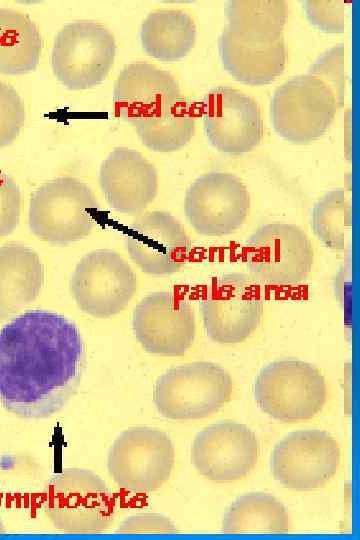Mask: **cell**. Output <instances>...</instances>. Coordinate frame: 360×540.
Masks as SVG:
<instances>
[{"mask_svg":"<svg viewBox=\"0 0 360 540\" xmlns=\"http://www.w3.org/2000/svg\"><path fill=\"white\" fill-rule=\"evenodd\" d=\"M84 345L63 315L27 311L0 330V401L23 418L58 412L79 384Z\"/></svg>","mask_w":360,"mask_h":540,"instance_id":"obj_1","label":"cell"},{"mask_svg":"<svg viewBox=\"0 0 360 540\" xmlns=\"http://www.w3.org/2000/svg\"><path fill=\"white\" fill-rule=\"evenodd\" d=\"M44 494V511L53 526L62 532L102 533L113 521L112 492L90 470L71 467L53 474Z\"/></svg>","mask_w":360,"mask_h":540,"instance_id":"obj_2","label":"cell"},{"mask_svg":"<svg viewBox=\"0 0 360 540\" xmlns=\"http://www.w3.org/2000/svg\"><path fill=\"white\" fill-rule=\"evenodd\" d=\"M99 204L90 187L74 177H59L40 186L28 211L31 232L39 239L66 245L90 234Z\"/></svg>","mask_w":360,"mask_h":540,"instance_id":"obj_3","label":"cell"},{"mask_svg":"<svg viewBox=\"0 0 360 540\" xmlns=\"http://www.w3.org/2000/svg\"><path fill=\"white\" fill-rule=\"evenodd\" d=\"M314 249L307 234L290 223H268L257 228L245 243L249 276L267 287H294L310 274Z\"/></svg>","mask_w":360,"mask_h":540,"instance_id":"obj_4","label":"cell"},{"mask_svg":"<svg viewBox=\"0 0 360 540\" xmlns=\"http://www.w3.org/2000/svg\"><path fill=\"white\" fill-rule=\"evenodd\" d=\"M230 374L213 362L197 361L170 368L156 381L153 400L158 412L173 420L205 418L230 398Z\"/></svg>","mask_w":360,"mask_h":540,"instance_id":"obj_5","label":"cell"},{"mask_svg":"<svg viewBox=\"0 0 360 540\" xmlns=\"http://www.w3.org/2000/svg\"><path fill=\"white\" fill-rule=\"evenodd\" d=\"M253 394L259 408L288 423L315 416L326 400V383L312 364L297 359L269 363L258 373Z\"/></svg>","mask_w":360,"mask_h":540,"instance_id":"obj_6","label":"cell"},{"mask_svg":"<svg viewBox=\"0 0 360 540\" xmlns=\"http://www.w3.org/2000/svg\"><path fill=\"white\" fill-rule=\"evenodd\" d=\"M174 445L162 430L136 426L123 431L107 456V469L114 482L133 494L160 488L170 477Z\"/></svg>","mask_w":360,"mask_h":540,"instance_id":"obj_7","label":"cell"},{"mask_svg":"<svg viewBox=\"0 0 360 540\" xmlns=\"http://www.w3.org/2000/svg\"><path fill=\"white\" fill-rule=\"evenodd\" d=\"M116 43L112 33L94 21H74L56 35L51 67L70 90H85L104 81L113 66Z\"/></svg>","mask_w":360,"mask_h":540,"instance_id":"obj_8","label":"cell"},{"mask_svg":"<svg viewBox=\"0 0 360 540\" xmlns=\"http://www.w3.org/2000/svg\"><path fill=\"white\" fill-rule=\"evenodd\" d=\"M260 285L239 272L215 277L200 302L207 336L219 344H236L258 327L263 313Z\"/></svg>","mask_w":360,"mask_h":540,"instance_id":"obj_9","label":"cell"},{"mask_svg":"<svg viewBox=\"0 0 360 540\" xmlns=\"http://www.w3.org/2000/svg\"><path fill=\"white\" fill-rule=\"evenodd\" d=\"M337 109L331 89L306 73L293 77L275 90L270 103V118L281 138L295 144H308L326 132Z\"/></svg>","mask_w":360,"mask_h":540,"instance_id":"obj_10","label":"cell"},{"mask_svg":"<svg viewBox=\"0 0 360 540\" xmlns=\"http://www.w3.org/2000/svg\"><path fill=\"white\" fill-rule=\"evenodd\" d=\"M137 290V277L117 252L100 249L86 254L76 265L70 291L85 313L109 318L120 313Z\"/></svg>","mask_w":360,"mask_h":540,"instance_id":"obj_11","label":"cell"},{"mask_svg":"<svg viewBox=\"0 0 360 540\" xmlns=\"http://www.w3.org/2000/svg\"><path fill=\"white\" fill-rule=\"evenodd\" d=\"M250 195L234 174L209 172L188 188L184 211L190 225L204 236L222 237L236 232L250 211Z\"/></svg>","mask_w":360,"mask_h":540,"instance_id":"obj_12","label":"cell"},{"mask_svg":"<svg viewBox=\"0 0 360 540\" xmlns=\"http://www.w3.org/2000/svg\"><path fill=\"white\" fill-rule=\"evenodd\" d=\"M340 463L337 441L319 429L289 433L274 447L270 467L274 478L284 487L309 491L326 484Z\"/></svg>","mask_w":360,"mask_h":540,"instance_id":"obj_13","label":"cell"},{"mask_svg":"<svg viewBox=\"0 0 360 540\" xmlns=\"http://www.w3.org/2000/svg\"><path fill=\"white\" fill-rule=\"evenodd\" d=\"M132 328L147 352L180 356L187 352L195 339L194 310L187 300L175 293L153 292L134 308Z\"/></svg>","mask_w":360,"mask_h":540,"instance_id":"obj_14","label":"cell"},{"mask_svg":"<svg viewBox=\"0 0 360 540\" xmlns=\"http://www.w3.org/2000/svg\"><path fill=\"white\" fill-rule=\"evenodd\" d=\"M202 120L210 144L226 154L250 152L264 133L257 102L230 87H216L207 93L202 102Z\"/></svg>","mask_w":360,"mask_h":540,"instance_id":"obj_15","label":"cell"},{"mask_svg":"<svg viewBox=\"0 0 360 540\" xmlns=\"http://www.w3.org/2000/svg\"><path fill=\"white\" fill-rule=\"evenodd\" d=\"M259 444L246 425L224 421L205 427L194 438L191 461L200 475L215 482L246 476L255 466Z\"/></svg>","mask_w":360,"mask_h":540,"instance_id":"obj_16","label":"cell"},{"mask_svg":"<svg viewBox=\"0 0 360 540\" xmlns=\"http://www.w3.org/2000/svg\"><path fill=\"white\" fill-rule=\"evenodd\" d=\"M131 260L146 274L166 276L188 261L192 243L181 223L164 211L139 215L125 235Z\"/></svg>","mask_w":360,"mask_h":540,"instance_id":"obj_17","label":"cell"},{"mask_svg":"<svg viewBox=\"0 0 360 540\" xmlns=\"http://www.w3.org/2000/svg\"><path fill=\"white\" fill-rule=\"evenodd\" d=\"M183 98L173 75L142 61L126 65L113 90L116 113L130 124L160 116Z\"/></svg>","mask_w":360,"mask_h":540,"instance_id":"obj_18","label":"cell"},{"mask_svg":"<svg viewBox=\"0 0 360 540\" xmlns=\"http://www.w3.org/2000/svg\"><path fill=\"white\" fill-rule=\"evenodd\" d=\"M99 184L111 208L124 215H140L157 196L158 174L141 153L118 147L102 162Z\"/></svg>","mask_w":360,"mask_h":540,"instance_id":"obj_19","label":"cell"},{"mask_svg":"<svg viewBox=\"0 0 360 540\" xmlns=\"http://www.w3.org/2000/svg\"><path fill=\"white\" fill-rule=\"evenodd\" d=\"M218 51L225 70L237 81L252 86L273 82L286 64L283 38L271 42L250 41L227 27L219 35Z\"/></svg>","mask_w":360,"mask_h":540,"instance_id":"obj_20","label":"cell"},{"mask_svg":"<svg viewBox=\"0 0 360 540\" xmlns=\"http://www.w3.org/2000/svg\"><path fill=\"white\" fill-rule=\"evenodd\" d=\"M44 282L38 254L21 244L0 247V322L32 303Z\"/></svg>","mask_w":360,"mask_h":540,"instance_id":"obj_21","label":"cell"},{"mask_svg":"<svg viewBox=\"0 0 360 540\" xmlns=\"http://www.w3.org/2000/svg\"><path fill=\"white\" fill-rule=\"evenodd\" d=\"M144 52L160 61L174 62L184 58L196 42V26L191 16L176 9L151 12L139 32Z\"/></svg>","mask_w":360,"mask_h":540,"instance_id":"obj_22","label":"cell"},{"mask_svg":"<svg viewBox=\"0 0 360 540\" xmlns=\"http://www.w3.org/2000/svg\"><path fill=\"white\" fill-rule=\"evenodd\" d=\"M42 50L37 25L25 13L0 8V73L22 75L36 69Z\"/></svg>","mask_w":360,"mask_h":540,"instance_id":"obj_23","label":"cell"},{"mask_svg":"<svg viewBox=\"0 0 360 540\" xmlns=\"http://www.w3.org/2000/svg\"><path fill=\"white\" fill-rule=\"evenodd\" d=\"M221 526L222 531L229 534H279L288 531L289 516L274 496L252 492L230 504Z\"/></svg>","mask_w":360,"mask_h":540,"instance_id":"obj_24","label":"cell"},{"mask_svg":"<svg viewBox=\"0 0 360 540\" xmlns=\"http://www.w3.org/2000/svg\"><path fill=\"white\" fill-rule=\"evenodd\" d=\"M227 27L237 36L256 42L282 38L288 6L282 0H231L225 5Z\"/></svg>","mask_w":360,"mask_h":540,"instance_id":"obj_25","label":"cell"},{"mask_svg":"<svg viewBox=\"0 0 360 540\" xmlns=\"http://www.w3.org/2000/svg\"><path fill=\"white\" fill-rule=\"evenodd\" d=\"M131 125L145 147L161 153L181 149L190 142L196 130L193 109L185 98L162 115Z\"/></svg>","mask_w":360,"mask_h":540,"instance_id":"obj_26","label":"cell"},{"mask_svg":"<svg viewBox=\"0 0 360 540\" xmlns=\"http://www.w3.org/2000/svg\"><path fill=\"white\" fill-rule=\"evenodd\" d=\"M350 224V201L343 189L327 192L312 209V230L324 246L333 251L345 249Z\"/></svg>","mask_w":360,"mask_h":540,"instance_id":"obj_27","label":"cell"},{"mask_svg":"<svg viewBox=\"0 0 360 540\" xmlns=\"http://www.w3.org/2000/svg\"><path fill=\"white\" fill-rule=\"evenodd\" d=\"M307 74L321 80L333 92L338 108L343 105L346 92V51L340 43L320 54L308 68Z\"/></svg>","mask_w":360,"mask_h":540,"instance_id":"obj_28","label":"cell"},{"mask_svg":"<svg viewBox=\"0 0 360 540\" xmlns=\"http://www.w3.org/2000/svg\"><path fill=\"white\" fill-rule=\"evenodd\" d=\"M25 106L17 91L0 81V148L10 145L25 123Z\"/></svg>","mask_w":360,"mask_h":540,"instance_id":"obj_29","label":"cell"},{"mask_svg":"<svg viewBox=\"0 0 360 540\" xmlns=\"http://www.w3.org/2000/svg\"><path fill=\"white\" fill-rule=\"evenodd\" d=\"M307 20L317 29L332 34L346 28V2L342 0H307L302 3Z\"/></svg>","mask_w":360,"mask_h":540,"instance_id":"obj_30","label":"cell"},{"mask_svg":"<svg viewBox=\"0 0 360 540\" xmlns=\"http://www.w3.org/2000/svg\"><path fill=\"white\" fill-rule=\"evenodd\" d=\"M20 212V189L9 175L0 172V237L7 236L16 229Z\"/></svg>","mask_w":360,"mask_h":540,"instance_id":"obj_31","label":"cell"},{"mask_svg":"<svg viewBox=\"0 0 360 540\" xmlns=\"http://www.w3.org/2000/svg\"><path fill=\"white\" fill-rule=\"evenodd\" d=\"M118 533H176L174 523L158 513H137L124 519L118 526Z\"/></svg>","mask_w":360,"mask_h":540,"instance_id":"obj_32","label":"cell"},{"mask_svg":"<svg viewBox=\"0 0 360 540\" xmlns=\"http://www.w3.org/2000/svg\"><path fill=\"white\" fill-rule=\"evenodd\" d=\"M4 532H5V527L2 520L0 519V533H4Z\"/></svg>","mask_w":360,"mask_h":540,"instance_id":"obj_33","label":"cell"}]
</instances>
